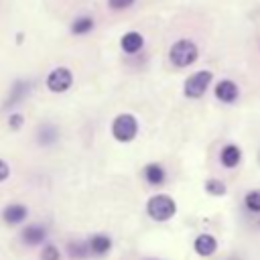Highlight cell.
Listing matches in <instances>:
<instances>
[{"label":"cell","mask_w":260,"mask_h":260,"mask_svg":"<svg viewBox=\"0 0 260 260\" xmlns=\"http://www.w3.org/2000/svg\"><path fill=\"white\" fill-rule=\"evenodd\" d=\"M230 260H238V258H230Z\"/></svg>","instance_id":"cell-24"},{"label":"cell","mask_w":260,"mask_h":260,"mask_svg":"<svg viewBox=\"0 0 260 260\" xmlns=\"http://www.w3.org/2000/svg\"><path fill=\"white\" fill-rule=\"evenodd\" d=\"M205 191H207L209 195H223V193H225V185H223L219 179H207Z\"/></svg>","instance_id":"cell-20"},{"label":"cell","mask_w":260,"mask_h":260,"mask_svg":"<svg viewBox=\"0 0 260 260\" xmlns=\"http://www.w3.org/2000/svg\"><path fill=\"white\" fill-rule=\"evenodd\" d=\"M144 179H146V183L148 185H152V187H156V185H162L165 181H167V171H165V167L162 165H158V162H148L146 167H144Z\"/></svg>","instance_id":"cell-14"},{"label":"cell","mask_w":260,"mask_h":260,"mask_svg":"<svg viewBox=\"0 0 260 260\" xmlns=\"http://www.w3.org/2000/svg\"><path fill=\"white\" fill-rule=\"evenodd\" d=\"M24 126V116L20 114V112H12V114H8V128L10 130H20Z\"/></svg>","instance_id":"cell-21"},{"label":"cell","mask_w":260,"mask_h":260,"mask_svg":"<svg viewBox=\"0 0 260 260\" xmlns=\"http://www.w3.org/2000/svg\"><path fill=\"white\" fill-rule=\"evenodd\" d=\"M30 81H26V79H18V81H14L12 83V87H10V93H8V100L4 102V108L8 110V108H12L14 104H18V102H22L24 98H26V93L30 91Z\"/></svg>","instance_id":"cell-10"},{"label":"cell","mask_w":260,"mask_h":260,"mask_svg":"<svg viewBox=\"0 0 260 260\" xmlns=\"http://www.w3.org/2000/svg\"><path fill=\"white\" fill-rule=\"evenodd\" d=\"M132 4H134V0H108V6L112 10H124V8L132 6Z\"/></svg>","instance_id":"cell-22"},{"label":"cell","mask_w":260,"mask_h":260,"mask_svg":"<svg viewBox=\"0 0 260 260\" xmlns=\"http://www.w3.org/2000/svg\"><path fill=\"white\" fill-rule=\"evenodd\" d=\"M67 256L71 260H87L91 256L89 244L87 242H81V240H71L67 244Z\"/></svg>","instance_id":"cell-16"},{"label":"cell","mask_w":260,"mask_h":260,"mask_svg":"<svg viewBox=\"0 0 260 260\" xmlns=\"http://www.w3.org/2000/svg\"><path fill=\"white\" fill-rule=\"evenodd\" d=\"M211 79H213V75H211V71H207V69H203V71H197V73L189 75V77H187V81H185V85H183L185 95H187V98H191V100L201 98V95L207 91V87H209Z\"/></svg>","instance_id":"cell-4"},{"label":"cell","mask_w":260,"mask_h":260,"mask_svg":"<svg viewBox=\"0 0 260 260\" xmlns=\"http://www.w3.org/2000/svg\"><path fill=\"white\" fill-rule=\"evenodd\" d=\"M57 142H59V128L51 122H43L37 128V144L43 148H49V146H55Z\"/></svg>","instance_id":"cell-8"},{"label":"cell","mask_w":260,"mask_h":260,"mask_svg":"<svg viewBox=\"0 0 260 260\" xmlns=\"http://www.w3.org/2000/svg\"><path fill=\"white\" fill-rule=\"evenodd\" d=\"M219 160H221V165H223L225 169L238 167L240 160H242V150H240V146H236V144H225V146L221 148V152H219Z\"/></svg>","instance_id":"cell-15"},{"label":"cell","mask_w":260,"mask_h":260,"mask_svg":"<svg viewBox=\"0 0 260 260\" xmlns=\"http://www.w3.org/2000/svg\"><path fill=\"white\" fill-rule=\"evenodd\" d=\"M193 248H195V252L199 254V256H211V254H215V250H217V240L211 236V234H199L197 238H195V242H193Z\"/></svg>","instance_id":"cell-12"},{"label":"cell","mask_w":260,"mask_h":260,"mask_svg":"<svg viewBox=\"0 0 260 260\" xmlns=\"http://www.w3.org/2000/svg\"><path fill=\"white\" fill-rule=\"evenodd\" d=\"M87 244H89L91 256H98V258H102V256L110 254V250L114 248V240H112L108 234H104V232L93 234V236L87 240Z\"/></svg>","instance_id":"cell-9"},{"label":"cell","mask_w":260,"mask_h":260,"mask_svg":"<svg viewBox=\"0 0 260 260\" xmlns=\"http://www.w3.org/2000/svg\"><path fill=\"white\" fill-rule=\"evenodd\" d=\"M39 258H41V260H61V250H59L53 242H47V244L41 248Z\"/></svg>","instance_id":"cell-19"},{"label":"cell","mask_w":260,"mask_h":260,"mask_svg":"<svg viewBox=\"0 0 260 260\" xmlns=\"http://www.w3.org/2000/svg\"><path fill=\"white\" fill-rule=\"evenodd\" d=\"M197 57H199V49H197V45H195L193 41H189V39L177 41V43L171 47V51H169V61H171L175 67H189V65H193V63L197 61Z\"/></svg>","instance_id":"cell-2"},{"label":"cell","mask_w":260,"mask_h":260,"mask_svg":"<svg viewBox=\"0 0 260 260\" xmlns=\"http://www.w3.org/2000/svg\"><path fill=\"white\" fill-rule=\"evenodd\" d=\"M244 205L248 211L252 213H260V189H252L246 193V199H244Z\"/></svg>","instance_id":"cell-18"},{"label":"cell","mask_w":260,"mask_h":260,"mask_svg":"<svg viewBox=\"0 0 260 260\" xmlns=\"http://www.w3.org/2000/svg\"><path fill=\"white\" fill-rule=\"evenodd\" d=\"M138 134V120L132 114H118L112 120V136L118 142H132Z\"/></svg>","instance_id":"cell-3"},{"label":"cell","mask_w":260,"mask_h":260,"mask_svg":"<svg viewBox=\"0 0 260 260\" xmlns=\"http://www.w3.org/2000/svg\"><path fill=\"white\" fill-rule=\"evenodd\" d=\"M20 240L28 248H37V246L45 244V240H47V225H43V223H28V225H24L22 232H20Z\"/></svg>","instance_id":"cell-6"},{"label":"cell","mask_w":260,"mask_h":260,"mask_svg":"<svg viewBox=\"0 0 260 260\" xmlns=\"http://www.w3.org/2000/svg\"><path fill=\"white\" fill-rule=\"evenodd\" d=\"M142 45H144V37H142L140 32H136V30L126 32V35L120 39V47H122V51L128 53V55L138 53V51L142 49Z\"/></svg>","instance_id":"cell-13"},{"label":"cell","mask_w":260,"mask_h":260,"mask_svg":"<svg viewBox=\"0 0 260 260\" xmlns=\"http://www.w3.org/2000/svg\"><path fill=\"white\" fill-rule=\"evenodd\" d=\"M8 177H10V165L4 158H0V183H4Z\"/></svg>","instance_id":"cell-23"},{"label":"cell","mask_w":260,"mask_h":260,"mask_svg":"<svg viewBox=\"0 0 260 260\" xmlns=\"http://www.w3.org/2000/svg\"><path fill=\"white\" fill-rule=\"evenodd\" d=\"M238 85L232 81V79H221L217 85H215V98L223 104H232L238 100Z\"/></svg>","instance_id":"cell-11"},{"label":"cell","mask_w":260,"mask_h":260,"mask_svg":"<svg viewBox=\"0 0 260 260\" xmlns=\"http://www.w3.org/2000/svg\"><path fill=\"white\" fill-rule=\"evenodd\" d=\"M146 213L154 221H169L177 213V203H175L173 197H169L165 193H158V195H152L146 201Z\"/></svg>","instance_id":"cell-1"},{"label":"cell","mask_w":260,"mask_h":260,"mask_svg":"<svg viewBox=\"0 0 260 260\" xmlns=\"http://www.w3.org/2000/svg\"><path fill=\"white\" fill-rule=\"evenodd\" d=\"M93 28V18L91 16H79L71 22V32L73 35H85Z\"/></svg>","instance_id":"cell-17"},{"label":"cell","mask_w":260,"mask_h":260,"mask_svg":"<svg viewBox=\"0 0 260 260\" xmlns=\"http://www.w3.org/2000/svg\"><path fill=\"white\" fill-rule=\"evenodd\" d=\"M73 85V73L67 67H55L47 75V87L53 93H63Z\"/></svg>","instance_id":"cell-5"},{"label":"cell","mask_w":260,"mask_h":260,"mask_svg":"<svg viewBox=\"0 0 260 260\" xmlns=\"http://www.w3.org/2000/svg\"><path fill=\"white\" fill-rule=\"evenodd\" d=\"M28 217V207L24 203H8L2 209V221L6 225H20Z\"/></svg>","instance_id":"cell-7"}]
</instances>
